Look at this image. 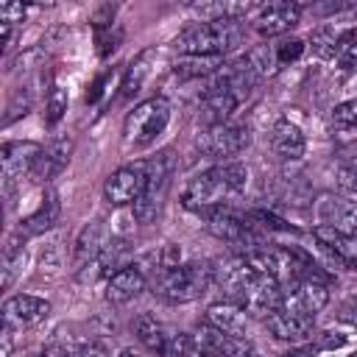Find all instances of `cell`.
Returning <instances> with one entry per match:
<instances>
[{"mask_svg": "<svg viewBox=\"0 0 357 357\" xmlns=\"http://www.w3.org/2000/svg\"><path fill=\"white\" fill-rule=\"evenodd\" d=\"M315 346H298V349H290V351H284L282 357H315Z\"/></svg>", "mask_w": 357, "mask_h": 357, "instance_id": "cell-39", "label": "cell"}, {"mask_svg": "<svg viewBox=\"0 0 357 357\" xmlns=\"http://www.w3.org/2000/svg\"><path fill=\"white\" fill-rule=\"evenodd\" d=\"M248 184V167L243 162H220L204 173H195L181 190V204L190 212H209L218 206H231Z\"/></svg>", "mask_w": 357, "mask_h": 357, "instance_id": "cell-1", "label": "cell"}, {"mask_svg": "<svg viewBox=\"0 0 357 357\" xmlns=\"http://www.w3.org/2000/svg\"><path fill=\"white\" fill-rule=\"evenodd\" d=\"M312 237H315L318 245L326 248L340 265L357 271V237H349V234H343V231H337V229H332V226H321V223L312 229Z\"/></svg>", "mask_w": 357, "mask_h": 357, "instance_id": "cell-22", "label": "cell"}, {"mask_svg": "<svg viewBox=\"0 0 357 357\" xmlns=\"http://www.w3.org/2000/svg\"><path fill=\"white\" fill-rule=\"evenodd\" d=\"M282 298H284V287H282V282L276 279V276H271V273H262V271H257V276H254V282L248 284V290H245V296H243V307L251 312V315H268V312H273L279 304H282Z\"/></svg>", "mask_w": 357, "mask_h": 357, "instance_id": "cell-16", "label": "cell"}, {"mask_svg": "<svg viewBox=\"0 0 357 357\" xmlns=\"http://www.w3.org/2000/svg\"><path fill=\"white\" fill-rule=\"evenodd\" d=\"M170 123V100L165 95L148 98L126 114L123 139L131 148H148Z\"/></svg>", "mask_w": 357, "mask_h": 357, "instance_id": "cell-4", "label": "cell"}, {"mask_svg": "<svg viewBox=\"0 0 357 357\" xmlns=\"http://www.w3.org/2000/svg\"><path fill=\"white\" fill-rule=\"evenodd\" d=\"M204 321H206L209 326H215V329L231 335V337H248V332H251V312H248L243 304L226 301V298L209 304Z\"/></svg>", "mask_w": 357, "mask_h": 357, "instance_id": "cell-18", "label": "cell"}, {"mask_svg": "<svg viewBox=\"0 0 357 357\" xmlns=\"http://www.w3.org/2000/svg\"><path fill=\"white\" fill-rule=\"evenodd\" d=\"M215 284V262H181L173 268L156 271V279L151 282L153 296L165 304H190L201 298Z\"/></svg>", "mask_w": 357, "mask_h": 357, "instance_id": "cell-2", "label": "cell"}, {"mask_svg": "<svg viewBox=\"0 0 357 357\" xmlns=\"http://www.w3.org/2000/svg\"><path fill=\"white\" fill-rule=\"evenodd\" d=\"M332 59H335L337 70H343V73H357V28L340 31Z\"/></svg>", "mask_w": 357, "mask_h": 357, "instance_id": "cell-29", "label": "cell"}, {"mask_svg": "<svg viewBox=\"0 0 357 357\" xmlns=\"http://www.w3.org/2000/svg\"><path fill=\"white\" fill-rule=\"evenodd\" d=\"M22 265H25V248L22 245L20 248H11L6 254V268H3V284L6 287H11V282H14V276L20 273Z\"/></svg>", "mask_w": 357, "mask_h": 357, "instance_id": "cell-33", "label": "cell"}, {"mask_svg": "<svg viewBox=\"0 0 357 357\" xmlns=\"http://www.w3.org/2000/svg\"><path fill=\"white\" fill-rule=\"evenodd\" d=\"M257 268L251 265V259L245 254H231L226 259L215 262V287H220L226 301H243L248 284L254 282Z\"/></svg>", "mask_w": 357, "mask_h": 357, "instance_id": "cell-10", "label": "cell"}, {"mask_svg": "<svg viewBox=\"0 0 357 357\" xmlns=\"http://www.w3.org/2000/svg\"><path fill=\"white\" fill-rule=\"evenodd\" d=\"M343 343H346V337H343V335H337V332H324V335L318 337L315 349H340Z\"/></svg>", "mask_w": 357, "mask_h": 357, "instance_id": "cell-37", "label": "cell"}, {"mask_svg": "<svg viewBox=\"0 0 357 357\" xmlns=\"http://www.w3.org/2000/svg\"><path fill=\"white\" fill-rule=\"evenodd\" d=\"M28 106H31V98H28V92L22 89V92H17L14 95V100H11V106H8V123L14 120V117H20V114H28Z\"/></svg>", "mask_w": 357, "mask_h": 357, "instance_id": "cell-36", "label": "cell"}, {"mask_svg": "<svg viewBox=\"0 0 357 357\" xmlns=\"http://www.w3.org/2000/svg\"><path fill=\"white\" fill-rule=\"evenodd\" d=\"M265 326L268 332L276 337V340H284V343H304L312 329H315V318L312 315H304L287 304H279L273 312L265 315Z\"/></svg>", "mask_w": 357, "mask_h": 357, "instance_id": "cell-14", "label": "cell"}, {"mask_svg": "<svg viewBox=\"0 0 357 357\" xmlns=\"http://www.w3.org/2000/svg\"><path fill=\"white\" fill-rule=\"evenodd\" d=\"M117 357H145V354H142V351H137V349H123Z\"/></svg>", "mask_w": 357, "mask_h": 357, "instance_id": "cell-41", "label": "cell"}, {"mask_svg": "<svg viewBox=\"0 0 357 357\" xmlns=\"http://www.w3.org/2000/svg\"><path fill=\"white\" fill-rule=\"evenodd\" d=\"M301 14H304L301 3H290V0L268 3V6H259V11L251 20V28L259 36H268V39L271 36H282V33L293 31L301 22Z\"/></svg>", "mask_w": 357, "mask_h": 357, "instance_id": "cell-13", "label": "cell"}, {"mask_svg": "<svg viewBox=\"0 0 357 357\" xmlns=\"http://www.w3.org/2000/svg\"><path fill=\"white\" fill-rule=\"evenodd\" d=\"M156 56V50L153 47H148V50H142L139 56H134V61L126 67V73H123V84H120V98H131V95H137L139 92V86H142V81H145V75L151 73V59Z\"/></svg>", "mask_w": 357, "mask_h": 357, "instance_id": "cell-26", "label": "cell"}, {"mask_svg": "<svg viewBox=\"0 0 357 357\" xmlns=\"http://www.w3.org/2000/svg\"><path fill=\"white\" fill-rule=\"evenodd\" d=\"M137 340L156 357H192L195 346H192V335L184 332H173L167 324H162L153 312H139L131 324Z\"/></svg>", "mask_w": 357, "mask_h": 357, "instance_id": "cell-5", "label": "cell"}, {"mask_svg": "<svg viewBox=\"0 0 357 357\" xmlns=\"http://www.w3.org/2000/svg\"><path fill=\"white\" fill-rule=\"evenodd\" d=\"M337 36H340V33H337L335 28H329V25L312 31V36H310V47H312V53L321 56V59H332V56H335Z\"/></svg>", "mask_w": 357, "mask_h": 357, "instance_id": "cell-31", "label": "cell"}, {"mask_svg": "<svg viewBox=\"0 0 357 357\" xmlns=\"http://www.w3.org/2000/svg\"><path fill=\"white\" fill-rule=\"evenodd\" d=\"M326 301H329V284L321 276V271H315V268L307 276H301L296 284L284 287V298H282V304H287L304 315H312V318L326 307Z\"/></svg>", "mask_w": 357, "mask_h": 357, "instance_id": "cell-11", "label": "cell"}, {"mask_svg": "<svg viewBox=\"0 0 357 357\" xmlns=\"http://www.w3.org/2000/svg\"><path fill=\"white\" fill-rule=\"evenodd\" d=\"M340 318H343V321H349L351 326H357V304H346V307H343V312H340Z\"/></svg>", "mask_w": 357, "mask_h": 357, "instance_id": "cell-40", "label": "cell"}, {"mask_svg": "<svg viewBox=\"0 0 357 357\" xmlns=\"http://www.w3.org/2000/svg\"><path fill=\"white\" fill-rule=\"evenodd\" d=\"M50 315V301L31 296V293H17L3 304V324L11 329H28L42 324Z\"/></svg>", "mask_w": 357, "mask_h": 357, "instance_id": "cell-15", "label": "cell"}, {"mask_svg": "<svg viewBox=\"0 0 357 357\" xmlns=\"http://www.w3.org/2000/svg\"><path fill=\"white\" fill-rule=\"evenodd\" d=\"M39 145L33 142H6L3 151H0V165H3V184H6V192L11 195L14 184L22 178V176H31V167L39 156Z\"/></svg>", "mask_w": 357, "mask_h": 357, "instance_id": "cell-17", "label": "cell"}, {"mask_svg": "<svg viewBox=\"0 0 357 357\" xmlns=\"http://www.w3.org/2000/svg\"><path fill=\"white\" fill-rule=\"evenodd\" d=\"M271 151H273L279 159H284V162H296V159H301L304 151H307V137H304V131H301L293 120L279 117V120L271 126Z\"/></svg>", "mask_w": 357, "mask_h": 357, "instance_id": "cell-20", "label": "cell"}, {"mask_svg": "<svg viewBox=\"0 0 357 357\" xmlns=\"http://www.w3.org/2000/svg\"><path fill=\"white\" fill-rule=\"evenodd\" d=\"M329 123H332V131H335L337 139L354 142V139H357V98L337 103V106L332 109Z\"/></svg>", "mask_w": 357, "mask_h": 357, "instance_id": "cell-27", "label": "cell"}, {"mask_svg": "<svg viewBox=\"0 0 357 357\" xmlns=\"http://www.w3.org/2000/svg\"><path fill=\"white\" fill-rule=\"evenodd\" d=\"M301 53H304V42L301 39H290V42L276 45V61H279V67L287 64V61H293V59H298Z\"/></svg>", "mask_w": 357, "mask_h": 357, "instance_id": "cell-35", "label": "cell"}, {"mask_svg": "<svg viewBox=\"0 0 357 357\" xmlns=\"http://www.w3.org/2000/svg\"><path fill=\"white\" fill-rule=\"evenodd\" d=\"M337 187L346 192H357V165L354 162L337 165Z\"/></svg>", "mask_w": 357, "mask_h": 357, "instance_id": "cell-34", "label": "cell"}, {"mask_svg": "<svg viewBox=\"0 0 357 357\" xmlns=\"http://www.w3.org/2000/svg\"><path fill=\"white\" fill-rule=\"evenodd\" d=\"M148 165V181H145V190L139 195V201L134 204V218L137 223L148 226L156 220V215L162 212V204H165V195H167V187H170V153H156L153 159H145Z\"/></svg>", "mask_w": 357, "mask_h": 357, "instance_id": "cell-6", "label": "cell"}, {"mask_svg": "<svg viewBox=\"0 0 357 357\" xmlns=\"http://www.w3.org/2000/svg\"><path fill=\"white\" fill-rule=\"evenodd\" d=\"M106 243H109V240H106V231H103V220L86 223V226L78 231L75 245H73V262H75V268H84V265L95 262V259L100 257V251H103Z\"/></svg>", "mask_w": 357, "mask_h": 357, "instance_id": "cell-24", "label": "cell"}, {"mask_svg": "<svg viewBox=\"0 0 357 357\" xmlns=\"http://www.w3.org/2000/svg\"><path fill=\"white\" fill-rule=\"evenodd\" d=\"M59 212H61V204H59V195L53 192V190H47V195L42 198V204H39V209L33 212V215H28L22 223H20V229H17V234L25 240V237H33V234H42V231H47L56 220H59Z\"/></svg>", "mask_w": 357, "mask_h": 357, "instance_id": "cell-25", "label": "cell"}, {"mask_svg": "<svg viewBox=\"0 0 357 357\" xmlns=\"http://www.w3.org/2000/svg\"><path fill=\"white\" fill-rule=\"evenodd\" d=\"M67 112V89L64 86H53L45 98V123L56 126Z\"/></svg>", "mask_w": 357, "mask_h": 357, "instance_id": "cell-32", "label": "cell"}, {"mask_svg": "<svg viewBox=\"0 0 357 357\" xmlns=\"http://www.w3.org/2000/svg\"><path fill=\"white\" fill-rule=\"evenodd\" d=\"M70 153H73V139H56V142H50L47 148L39 151V156H36V162H33L28 178H33V181H47V178L59 176V173L67 167Z\"/></svg>", "mask_w": 357, "mask_h": 357, "instance_id": "cell-23", "label": "cell"}, {"mask_svg": "<svg viewBox=\"0 0 357 357\" xmlns=\"http://www.w3.org/2000/svg\"><path fill=\"white\" fill-rule=\"evenodd\" d=\"M340 156H343V162H354L357 165V139L354 142H343L340 145Z\"/></svg>", "mask_w": 357, "mask_h": 357, "instance_id": "cell-38", "label": "cell"}, {"mask_svg": "<svg viewBox=\"0 0 357 357\" xmlns=\"http://www.w3.org/2000/svg\"><path fill=\"white\" fill-rule=\"evenodd\" d=\"M223 67L220 59H198V56H181V61L176 64V75L178 78H212L218 70Z\"/></svg>", "mask_w": 357, "mask_h": 357, "instance_id": "cell-30", "label": "cell"}, {"mask_svg": "<svg viewBox=\"0 0 357 357\" xmlns=\"http://www.w3.org/2000/svg\"><path fill=\"white\" fill-rule=\"evenodd\" d=\"M148 287V276L139 265H126L117 273H112L106 279V301L109 304H126L131 298H137L142 290Z\"/></svg>", "mask_w": 357, "mask_h": 357, "instance_id": "cell-21", "label": "cell"}, {"mask_svg": "<svg viewBox=\"0 0 357 357\" xmlns=\"http://www.w3.org/2000/svg\"><path fill=\"white\" fill-rule=\"evenodd\" d=\"M243 39L240 20H212V22H195L184 28L176 36L178 56H198V59H220L231 53Z\"/></svg>", "mask_w": 357, "mask_h": 357, "instance_id": "cell-3", "label": "cell"}, {"mask_svg": "<svg viewBox=\"0 0 357 357\" xmlns=\"http://www.w3.org/2000/svg\"><path fill=\"white\" fill-rule=\"evenodd\" d=\"M251 142L248 126L240 123H220V126H209L198 134L195 148L209 156V159H220V162H231V156L243 153Z\"/></svg>", "mask_w": 357, "mask_h": 357, "instance_id": "cell-7", "label": "cell"}, {"mask_svg": "<svg viewBox=\"0 0 357 357\" xmlns=\"http://www.w3.org/2000/svg\"><path fill=\"white\" fill-rule=\"evenodd\" d=\"M128 243L126 240H117V237H112L106 245H103V251H100V257L92 262L95 265V271L100 273V276H112V273H117L120 268H126L128 262Z\"/></svg>", "mask_w": 357, "mask_h": 357, "instance_id": "cell-28", "label": "cell"}, {"mask_svg": "<svg viewBox=\"0 0 357 357\" xmlns=\"http://www.w3.org/2000/svg\"><path fill=\"white\" fill-rule=\"evenodd\" d=\"M192 346H195L192 357H257L248 337H231V335L209 326L206 321H201L195 326Z\"/></svg>", "mask_w": 357, "mask_h": 357, "instance_id": "cell-9", "label": "cell"}, {"mask_svg": "<svg viewBox=\"0 0 357 357\" xmlns=\"http://www.w3.org/2000/svg\"><path fill=\"white\" fill-rule=\"evenodd\" d=\"M315 215L321 226H332L349 237H357V201H346L340 195H324L315 204Z\"/></svg>", "mask_w": 357, "mask_h": 357, "instance_id": "cell-19", "label": "cell"}, {"mask_svg": "<svg viewBox=\"0 0 357 357\" xmlns=\"http://www.w3.org/2000/svg\"><path fill=\"white\" fill-rule=\"evenodd\" d=\"M148 181V165L145 162H131L117 170H112L103 181V201L112 206H134L145 190Z\"/></svg>", "mask_w": 357, "mask_h": 357, "instance_id": "cell-8", "label": "cell"}, {"mask_svg": "<svg viewBox=\"0 0 357 357\" xmlns=\"http://www.w3.org/2000/svg\"><path fill=\"white\" fill-rule=\"evenodd\" d=\"M220 70H223V67H220ZM220 70L209 78L206 89L201 92V117H204L206 128H209V126L229 123V117H231V114L237 112V106H240V98L229 89V84H226V78H223Z\"/></svg>", "mask_w": 357, "mask_h": 357, "instance_id": "cell-12", "label": "cell"}]
</instances>
